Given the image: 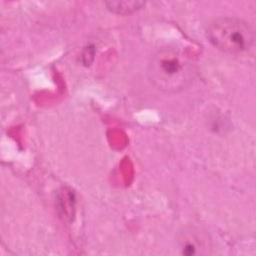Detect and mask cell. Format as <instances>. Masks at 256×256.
<instances>
[{
    "label": "cell",
    "mask_w": 256,
    "mask_h": 256,
    "mask_svg": "<svg viewBox=\"0 0 256 256\" xmlns=\"http://www.w3.org/2000/svg\"><path fill=\"white\" fill-rule=\"evenodd\" d=\"M147 75L157 89L166 93H176L192 82L195 67L191 58L181 50L162 48L152 55Z\"/></svg>",
    "instance_id": "6da1fadb"
},
{
    "label": "cell",
    "mask_w": 256,
    "mask_h": 256,
    "mask_svg": "<svg viewBox=\"0 0 256 256\" xmlns=\"http://www.w3.org/2000/svg\"><path fill=\"white\" fill-rule=\"evenodd\" d=\"M206 37L214 47L229 54L248 51L255 39L252 27L247 22L234 17L213 20L206 29Z\"/></svg>",
    "instance_id": "7a4b0ae2"
},
{
    "label": "cell",
    "mask_w": 256,
    "mask_h": 256,
    "mask_svg": "<svg viewBox=\"0 0 256 256\" xmlns=\"http://www.w3.org/2000/svg\"><path fill=\"white\" fill-rule=\"evenodd\" d=\"M180 248L185 255H195L206 253L209 247L208 238L200 231L190 229L183 232L179 239Z\"/></svg>",
    "instance_id": "3957f363"
},
{
    "label": "cell",
    "mask_w": 256,
    "mask_h": 256,
    "mask_svg": "<svg viewBox=\"0 0 256 256\" xmlns=\"http://www.w3.org/2000/svg\"><path fill=\"white\" fill-rule=\"evenodd\" d=\"M145 3L142 1H116L107 2V8L117 14H129L133 13L143 7Z\"/></svg>",
    "instance_id": "277c9868"
}]
</instances>
